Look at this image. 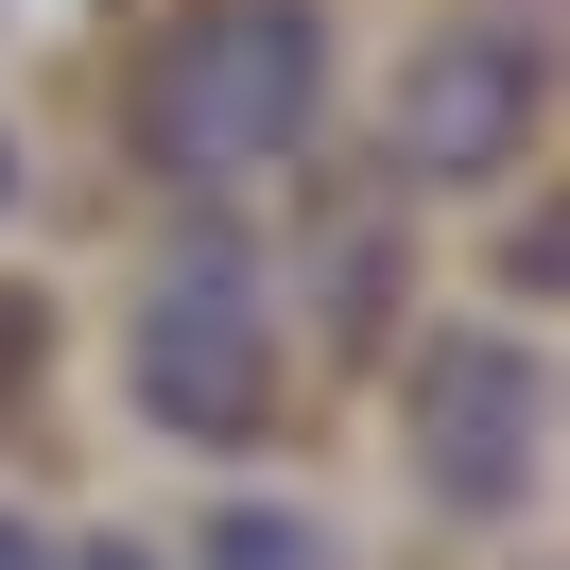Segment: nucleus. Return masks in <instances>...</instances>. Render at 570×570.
Returning <instances> with one entry per match:
<instances>
[{
	"label": "nucleus",
	"instance_id": "obj_7",
	"mask_svg": "<svg viewBox=\"0 0 570 570\" xmlns=\"http://www.w3.org/2000/svg\"><path fill=\"white\" fill-rule=\"evenodd\" d=\"M0 570H36V535H18V519H0Z\"/></svg>",
	"mask_w": 570,
	"mask_h": 570
},
{
	"label": "nucleus",
	"instance_id": "obj_6",
	"mask_svg": "<svg viewBox=\"0 0 570 570\" xmlns=\"http://www.w3.org/2000/svg\"><path fill=\"white\" fill-rule=\"evenodd\" d=\"M36 570H156L139 535H70V553H36Z\"/></svg>",
	"mask_w": 570,
	"mask_h": 570
},
{
	"label": "nucleus",
	"instance_id": "obj_3",
	"mask_svg": "<svg viewBox=\"0 0 570 570\" xmlns=\"http://www.w3.org/2000/svg\"><path fill=\"white\" fill-rule=\"evenodd\" d=\"M397 450H415V484L450 519H519L535 466H553V363L519 328H450L415 363V397H397Z\"/></svg>",
	"mask_w": 570,
	"mask_h": 570
},
{
	"label": "nucleus",
	"instance_id": "obj_4",
	"mask_svg": "<svg viewBox=\"0 0 570 570\" xmlns=\"http://www.w3.org/2000/svg\"><path fill=\"white\" fill-rule=\"evenodd\" d=\"M535 121H553V52H535V18H450V36H415V70H397V174H415V190L519 174Z\"/></svg>",
	"mask_w": 570,
	"mask_h": 570
},
{
	"label": "nucleus",
	"instance_id": "obj_2",
	"mask_svg": "<svg viewBox=\"0 0 570 570\" xmlns=\"http://www.w3.org/2000/svg\"><path fill=\"white\" fill-rule=\"evenodd\" d=\"M121 381L174 450H259L277 432V294H259V243L190 225L139 277V328H121Z\"/></svg>",
	"mask_w": 570,
	"mask_h": 570
},
{
	"label": "nucleus",
	"instance_id": "obj_1",
	"mask_svg": "<svg viewBox=\"0 0 570 570\" xmlns=\"http://www.w3.org/2000/svg\"><path fill=\"white\" fill-rule=\"evenodd\" d=\"M312 121H328V18L312 0H190L174 52L139 70V156L156 174H208V190L277 174Z\"/></svg>",
	"mask_w": 570,
	"mask_h": 570
},
{
	"label": "nucleus",
	"instance_id": "obj_5",
	"mask_svg": "<svg viewBox=\"0 0 570 570\" xmlns=\"http://www.w3.org/2000/svg\"><path fill=\"white\" fill-rule=\"evenodd\" d=\"M190 570H346L294 501H225V519H190Z\"/></svg>",
	"mask_w": 570,
	"mask_h": 570
}]
</instances>
